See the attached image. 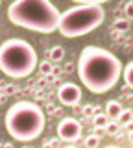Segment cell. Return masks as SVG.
Listing matches in <instances>:
<instances>
[{"mask_svg":"<svg viewBox=\"0 0 133 148\" xmlns=\"http://www.w3.org/2000/svg\"><path fill=\"white\" fill-rule=\"evenodd\" d=\"M76 69L85 89L94 95H104L120 80L122 61L102 46L87 45L80 54Z\"/></svg>","mask_w":133,"mask_h":148,"instance_id":"obj_1","label":"cell"},{"mask_svg":"<svg viewBox=\"0 0 133 148\" xmlns=\"http://www.w3.org/2000/svg\"><path fill=\"white\" fill-rule=\"evenodd\" d=\"M8 18L24 30L52 34L57 30L59 9L50 0H13L8 8Z\"/></svg>","mask_w":133,"mask_h":148,"instance_id":"obj_2","label":"cell"},{"mask_svg":"<svg viewBox=\"0 0 133 148\" xmlns=\"http://www.w3.org/2000/svg\"><path fill=\"white\" fill-rule=\"evenodd\" d=\"M4 126H6V132L15 141L20 143L33 141L44 132V126H46L44 111L41 109L39 104L30 100L15 102L6 111Z\"/></svg>","mask_w":133,"mask_h":148,"instance_id":"obj_3","label":"cell"},{"mask_svg":"<svg viewBox=\"0 0 133 148\" xmlns=\"http://www.w3.org/2000/svg\"><path fill=\"white\" fill-rule=\"evenodd\" d=\"M37 67V52L28 41L13 37L0 45V71L10 78H26Z\"/></svg>","mask_w":133,"mask_h":148,"instance_id":"obj_4","label":"cell"},{"mask_svg":"<svg viewBox=\"0 0 133 148\" xmlns=\"http://www.w3.org/2000/svg\"><path fill=\"white\" fill-rule=\"evenodd\" d=\"M105 18V11L100 4H78L59 13L57 30L63 37L74 39L80 35H87L96 30Z\"/></svg>","mask_w":133,"mask_h":148,"instance_id":"obj_5","label":"cell"},{"mask_svg":"<svg viewBox=\"0 0 133 148\" xmlns=\"http://www.w3.org/2000/svg\"><path fill=\"white\" fill-rule=\"evenodd\" d=\"M57 135L59 141H67V143L78 141V137L81 135V122L74 117L61 119L57 124Z\"/></svg>","mask_w":133,"mask_h":148,"instance_id":"obj_6","label":"cell"},{"mask_svg":"<svg viewBox=\"0 0 133 148\" xmlns=\"http://www.w3.org/2000/svg\"><path fill=\"white\" fill-rule=\"evenodd\" d=\"M57 96H59V102H61V104L74 108L81 100V89L76 83L67 82V83H61V87H59V91H57Z\"/></svg>","mask_w":133,"mask_h":148,"instance_id":"obj_7","label":"cell"},{"mask_svg":"<svg viewBox=\"0 0 133 148\" xmlns=\"http://www.w3.org/2000/svg\"><path fill=\"white\" fill-rule=\"evenodd\" d=\"M120 111H122V106H120V102H117V100H109L107 106H105V115H107L109 120H117L118 115H120Z\"/></svg>","mask_w":133,"mask_h":148,"instance_id":"obj_8","label":"cell"},{"mask_svg":"<svg viewBox=\"0 0 133 148\" xmlns=\"http://www.w3.org/2000/svg\"><path fill=\"white\" fill-rule=\"evenodd\" d=\"M63 56H65L63 46H54V48L48 50V58L52 59V61H59V59H63Z\"/></svg>","mask_w":133,"mask_h":148,"instance_id":"obj_9","label":"cell"},{"mask_svg":"<svg viewBox=\"0 0 133 148\" xmlns=\"http://www.w3.org/2000/svg\"><path fill=\"white\" fill-rule=\"evenodd\" d=\"M118 130H120V124L117 120H107V124L104 126V132L109 135H118Z\"/></svg>","mask_w":133,"mask_h":148,"instance_id":"obj_10","label":"cell"},{"mask_svg":"<svg viewBox=\"0 0 133 148\" xmlns=\"http://www.w3.org/2000/svg\"><path fill=\"white\" fill-rule=\"evenodd\" d=\"M131 72H133V63H128V65H126V69L122 67V72H120V76H124V80H126V85H128V87H131V85H133Z\"/></svg>","mask_w":133,"mask_h":148,"instance_id":"obj_11","label":"cell"},{"mask_svg":"<svg viewBox=\"0 0 133 148\" xmlns=\"http://www.w3.org/2000/svg\"><path fill=\"white\" fill-rule=\"evenodd\" d=\"M118 124H128L130 126L131 124V109H126V111H120V115H118Z\"/></svg>","mask_w":133,"mask_h":148,"instance_id":"obj_12","label":"cell"},{"mask_svg":"<svg viewBox=\"0 0 133 148\" xmlns=\"http://www.w3.org/2000/svg\"><path fill=\"white\" fill-rule=\"evenodd\" d=\"M113 30H117V32H126V30H130V21H126V18H118V21L113 24Z\"/></svg>","mask_w":133,"mask_h":148,"instance_id":"obj_13","label":"cell"},{"mask_svg":"<svg viewBox=\"0 0 133 148\" xmlns=\"http://www.w3.org/2000/svg\"><path fill=\"white\" fill-rule=\"evenodd\" d=\"M93 120H94V126H105V124H107V115H102V113H100V111H98V113H94L93 115Z\"/></svg>","mask_w":133,"mask_h":148,"instance_id":"obj_14","label":"cell"},{"mask_svg":"<svg viewBox=\"0 0 133 148\" xmlns=\"http://www.w3.org/2000/svg\"><path fill=\"white\" fill-rule=\"evenodd\" d=\"M39 71H41V74H46V76H50V72H52V61H48V59L41 61Z\"/></svg>","mask_w":133,"mask_h":148,"instance_id":"obj_15","label":"cell"},{"mask_svg":"<svg viewBox=\"0 0 133 148\" xmlns=\"http://www.w3.org/2000/svg\"><path fill=\"white\" fill-rule=\"evenodd\" d=\"M98 145H100V137L96 135V133H93V135H89L85 139V146H89V148H94Z\"/></svg>","mask_w":133,"mask_h":148,"instance_id":"obj_16","label":"cell"},{"mask_svg":"<svg viewBox=\"0 0 133 148\" xmlns=\"http://www.w3.org/2000/svg\"><path fill=\"white\" fill-rule=\"evenodd\" d=\"M81 111H83V115H85V117H93V115L94 113H98V108H94V106H85V108L83 109H81Z\"/></svg>","mask_w":133,"mask_h":148,"instance_id":"obj_17","label":"cell"},{"mask_svg":"<svg viewBox=\"0 0 133 148\" xmlns=\"http://www.w3.org/2000/svg\"><path fill=\"white\" fill-rule=\"evenodd\" d=\"M72 2H76V4H100L102 6L104 2H109V0H72Z\"/></svg>","mask_w":133,"mask_h":148,"instance_id":"obj_18","label":"cell"},{"mask_svg":"<svg viewBox=\"0 0 133 148\" xmlns=\"http://www.w3.org/2000/svg\"><path fill=\"white\" fill-rule=\"evenodd\" d=\"M59 72H61V71H59L57 67H52V72H50V74H56V76H59Z\"/></svg>","mask_w":133,"mask_h":148,"instance_id":"obj_19","label":"cell"},{"mask_svg":"<svg viewBox=\"0 0 133 148\" xmlns=\"http://www.w3.org/2000/svg\"><path fill=\"white\" fill-rule=\"evenodd\" d=\"M8 92H10V95H11V92H15V87H13V85H8Z\"/></svg>","mask_w":133,"mask_h":148,"instance_id":"obj_20","label":"cell"}]
</instances>
